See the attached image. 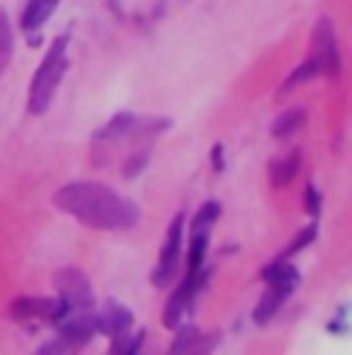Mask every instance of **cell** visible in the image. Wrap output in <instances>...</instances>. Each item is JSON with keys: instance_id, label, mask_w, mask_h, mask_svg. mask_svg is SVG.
Listing matches in <instances>:
<instances>
[{"instance_id": "1", "label": "cell", "mask_w": 352, "mask_h": 355, "mask_svg": "<svg viewBox=\"0 0 352 355\" xmlns=\"http://www.w3.org/2000/svg\"><path fill=\"white\" fill-rule=\"evenodd\" d=\"M53 201L61 212L78 218L83 226L102 229V232L132 229L141 220V207L132 198L99 182H72L55 190Z\"/></svg>"}, {"instance_id": "2", "label": "cell", "mask_w": 352, "mask_h": 355, "mask_svg": "<svg viewBox=\"0 0 352 355\" xmlns=\"http://www.w3.org/2000/svg\"><path fill=\"white\" fill-rule=\"evenodd\" d=\"M67 44H69V39H67V36H58V39L50 44L44 61L39 64V69H36V75H33L30 96H28V110H30L33 116H39V113H44V110L50 107L55 91L61 86V78L67 75V67H69V61H67Z\"/></svg>"}, {"instance_id": "3", "label": "cell", "mask_w": 352, "mask_h": 355, "mask_svg": "<svg viewBox=\"0 0 352 355\" xmlns=\"http://www.w3.org/2000/svg\"><path fill=\"white\" fill-rule=\"evenodd\" d=\"M262 275L270 286H267V292L262 295V300H259V306H256V311H254V322H256V325H267V322L275 317V311L283 306V300L294 292V286H297V281H300L297 270L292 265H283V259H275L272 265L264 270Z\"/></svg>"}, {"instance_id": "4", "label": "cell", "mask_w": 352, "mask_h": 355, "mask_svg": "<svg viewBox=\"0 0 352 355\" xmlns=\"http://www.w3.org/2000/svg\"><path fill=\"white\" fill-rule=\"evenodd\" d=\"M53 284L58 289V300L72 311H91L94 309V292L88 278L78 267H61L53 275Z\"/></svg>"}, {"instance_id": "5", "label": "cell", "mask_w": 352, "mask_h": 355, "mask_svg": "<svg viewBox=\"0 0 352 355\" xmlns=\"http://www.w3.org/2000/svg\"><path fill=\"white\" fill-rule=\"evenodd\" d=\"M311 61L317 64L319 75L339 78V72H342V58H339V47H336V31H333V19H328V17H322L317 22V28H314Z\"/></svg>"}, {"instance_id": "6", "label": "cell", "mask_w": 352, "mask_h": 355, "mask_svg": "<svg viewBox=\"0 0 352 355\" xmlns=\"http://www.w3.org/2000/svg\"><path fill=\"white\" fill-rule=\"evenodd\" d=\"M182 215H176L171 220V229H168V237H166V245H163V254H160V262L152 272V284L155 286H168L176 275V265H179V254H182Z\"/></svg>"}, {"instance_id": "7", "label": "cell", "mask_w": 352, "mask_h": 355, "mask_svg": "<svg viewBox=\"0 0 352 355\" xmlns=\"http://www.w3.org/2000/svg\"><path fill=\"white\" fill-rule=\"evenodd\" d=\"M69 314V309L55 297H17L11 303V317L17 320H50L58 322Z\"/></svg>"}, {"instance_id": "8", "label": "cell", "mask_w": 352, "mask_h": 355, "mask_svg": "<svg viewBox=\"0 0 352 355\" xmlns=\"http://www.w3.org/2000/svg\"><path fill=\"white\" fill-rule=\"evenodd\" d=\"M61 322V342L64 347H83L96 334V317L91 311H78V317H64Z\"/></svg>"}, {"instance_id": "9", "label": "cell", "mask_w": 352, "mask_h": 355, "mask_svg": "<svg viewBox=\"0 0 352 355\" xmlns=\"http://www.w3.org/2000/svg\"><path fill=\"white\" fill-rule=\"evenodd\" d=\"M130 328H132V314H130V309H124L116 300H110L105 306V311L96 317V331H102V334H107L113 339L116 336H124Z\"/></svg>"}, {"instance_id": "10", "label": "cell", "mask_w": 352, "mask_h": 355, "mask_svg": "<svg viewBox=\"0 0 352 355\" xmlns=\"http://www.w3.org/2000/svg\"><path fill=\"white\" fill-rule=\"evenodd\" d=\"M146 121L135 119L132 113H118L110 124H105L99 132H96V144H118L121 138H132L143 130Z\"/></svg>"}, {"instance_id": "11", "label": "cell", "mask_w": 352, "mask_h": 355, "mask_svg": "<svg viewBox=\"0 0 352 355\" xmlns=\"http://www.w3.org/2000/svg\"><path fill=\"white\" fill-rule=\"evenodd\" d=\"M195 275H198V272H187V278L179 284V289L171 295V300L166 303L163 322H166L168 328H176V325H179V320H182L184 309L190 306V297H193V292H195Z\"/></svg>"}, {"instance_id": "12", "label": "cell", "mask_w": 352, "mask_h": 355, "mask_svg": "<svg viewBox=\"0 0 352 355\" xmlns=\"http://www.w3.org/2000/svg\"><path fill=\"white\" fill-rule=\"evenodd\" d=\"M55 8H58V0H28V6L22 11V31H28V33L39 31L53 17Z\"/></svg>"}, {"instance_id": "13", "label": "cell", "mask_w": 352, "mask_h": 355, "mask_svg": "<svg viewBox=\"0 0 352 355\" xmlns=\"http://www.w3.org/2000/svg\"><path fill=\"white\" fill-rule=\"evenodd\" d=\"M300 171V149L278 157L270 163V177H272V184H289L292 179L297 177Z\"/></svg>"}, {"instance_id": "14", "label": "cell", "mask_w": 352, "mask_h": 355, "mask_svg": "<svg viewBox=\"0 0 352 355\" xmlns=\"http://www.w3.org/2000/svg\"><path fill=\"white\" fill-rule=\"evenodd\" d=\"M303 124H306V107H289V110H283V113L275 119L272 135H275V138H289V135H294Z\"/></svg>"}, {"instance_id": "15", "label": "cell", "mask_w": 352, "mask_h": 355, "mask_svg": "<svg viewBox=\"0 0 352 355\" xmlns=\"http://www.w3.org/2000/svg\"><path fill=\"white\" fill-rule=\"evenodd\" d=\"M220 218V204L218 201H206L198 212H195V220H193V234H209L212 223Z\"/></svg>"}, {"instance_id": "16", "label": "cell", "mask_w": 352, "mask_h": 355, "mask_svg": "<svg viewBox=\"0 0 352 355\" xmlns=\"http://www.w3.org/2000/svg\"><path fill=\"white\" fill-rule=\"evenodd\" d=\"M317 75H319V72H317V64H314L311 58H308V61H303V64H300V67H297V69H294V72L281 83V96H283L286 91H292L294 86H300V83H306V80L317 78Z\"/></svg>"}, {"instance_id": "17", "label": "cell", "mask_w": 352, "mask_h": 355, "mask_svg": "<svg viewBox=\"0 0 352 355\" xmlns=\"http://www.w3.org/2000/svg\"><path fill=\"white\" fill-rule=\"evenodd\" d=\"M198 342H201V331H195L193 325H187V328H182V331L176 334L171 350H174V353H195V350H198Z\"/></svg>"}, {"instance_id": "18", "label": "cell", "mask_w": 352, "mask_h": 355, "mask_svg": "<svg viewBox=\"0 0 352 355\" xmlns=\"http://www.w3.org/2000/svg\"><path fill=\"white\" fill-rule=\"evenodd\" d=\"M11 50H14V36H11V25H8L6 14L0 11V75H3V72H6V67H8Z\"/></svg>"}, {"instance_id": "19", "label": "cell", "mask_w": 352, "mask_h": 355, "mask_svg": "<svg viewBox=\"0 0 352 355\" xmlns=\"http://www.w3.org/2000/svg\"><path fill=\"white\" fill-rule=\"evenodd\" d=\"M204 254H206V234H193V245H190V259H187V272H198L204 265Z\"/></svg>"}, {"instance_id": "20", "label": "cell", "mask_w": 352, "mask_h": 355, "mask_svg": "<svg viewBox=\"0 0 352 355\" xmlns=\"http://www.w3.org/2000/svg\"><path fill=\"white\" fill-rule=\"evenodd\" d=\"M314 234H317V226H308L306 232H300V234H297V240H294V243H292V245L283 251V257H281V259H289V257H294L297 251H303V248H306V245L314 240Z\"/></svg>"}, {"instance_id": "21", "label": "cell", "mask_w": 352, "mask_h": 355, "mask_svg": "<svg viewBox=\"0 0 352 355\" xmlns=\"http://www.w3.org/2000/svg\"><path fill=\"white\" fill-rule=\"evenodd\" d=\"M319 204H322V201H319V193L314 190V184H308V187H306V209H308L311 215H319Z\"/></svg>"}, {"instance_id": "22", "label": "cell", "mask_w": 352, "mask_h": 355, "mask_svg": "<svg viewBox=\"0 0 352 355\" xmlns=\"http://www.w3.org/2000/svg\"><path fill=\"white\" fill-rule=\"evenodd\" d=\"M212 160H215V168H223V146L212 149Z\"/></svg>"}]
</instances>
